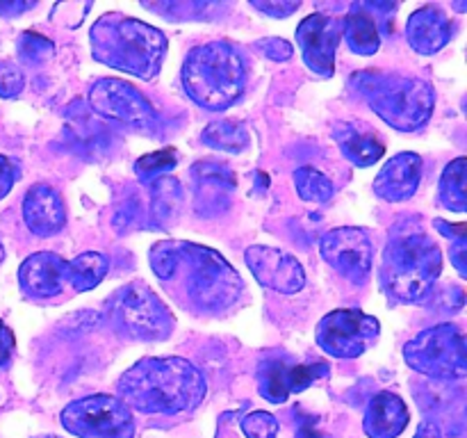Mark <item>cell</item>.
Wrapping results in <instances>:
<instances>
[{"mask_svg": "<svg viewBox=\"0 0 467 438\" xmlns=\"http://www.w3.org/2000/svg\"><path fill=\"white\" fill-rule=\"evenodd\" d=\"M12 347H14V338L9 336V331L3 327V322H0V360H5V356L9 354Z\"/></svg>", "mask_w": 467, "mask_h": 438, "instance_id": "cell-11", "label": "cell"}, {"mask_svg": "<svg viewBox=\"0 0 467 438\" xmlns=\"http://www.w3.org/2000/svg\"><path fill=\"white\" fill-rule=\"evenodd\" d=\"M26 217L27 224L32 228H39V224H44L41 231H53L62 224V208H59L57 196L50 190H44V187H35V190L27 194L26 203Z\"/></svg>", "mask_w": 467, "mask_h": 438, "instance_id": "cell-7", "label": "cell"}, {"mask_svg": "<svg viewBox=\"0 0 467 438\" xmlns=\"http://www.w3.org/2000/svg\"><path fill=\"white\" fill-rule=\"evenodd\" d=\"M415 438H441L438 436V432L433 427H429V424H424L422 429H420V433Z\"/></svg>", "mask_w": 467, "mask_h": 438, "instance_id": "cell-13", "label": "cell"}, {"mask_svg": "<svg viewBox=\"0 0 467 438\" xmlns=\"http://www.w3.org/2000/svg\"><path fill=\"white\" fill-rule=\"evenodd\" d=\"M406 422H409V411L400 397L383 392L374 400L365 420V429L372 438H395L406 427Z\"/></svg>", "mask_w": 467, "mask_h": 438, "instance_id": "cell-6", "label": "cell"}, {"mask_svg": "<svg viewBox=\"0 0 467 438\" xmlns=\"http://www.w3.org/2000/svg\"><path fill=\"white\" fill-rule=\"evenodd\" d=\"M331 27L333 23L327 21L324 16H310V21H306L299 27V41L308 50L310 62H313V57H327L328 67H333V46H336V39H327Z\"/></svg>", "mask_w": 467, "mask_h": 438, "instance_id": "cell-8", "label": "cell"}, {"mask_svg": "<svg viewBox=\"0 0 467 438\" xmlns=\"http://www.w3.org/2000/svg\"><path fill=\"white\" fill-rule=\"evenodd\" d=\"M246 260L255 269V276L267 286L283 290V283H285L287 290H296L304 283V272H301L299 263L292 256L281 254V251L251 249L246 254Z\"/></svg>", "mask_w": 467, "mask_h": 438, "instance_id": "cell-4", "label": "cell"}, {"mask_svg": "<svg viewBox=\"0 0 467 438\" xmlns=\"http://www.w3.org/2000/svg\"><path fill=\"white\" fill-rule=\"evenodd\" d=\"M365 319H368L365 315L349 313V310L328 315V318L324 319V324H319V342H324L331 354H360V351L365 349V336H368V333L379 336V324L365 328Z\"/></svg>", "mask_w": 467, "mask_h": 438, "instance_id": "cell-3", "label": "cell"}, {"mask_svg": "<svg viewBox=\"0 0 467 438\" xmlns=\"http://www.w3.org/2000/svg\"><path fill=\"white\" fill-rule=\"evenodd\" d=\"M62 422L80 438H132L135 432L126 406L103 395L68 406L62 413Z\"/></svg>", "mask_w": 467, "mask_h": 438, "instance_id": "cell-2", "label": "cell"}, {"mask_svg": "<svg viewBox=\"0 0 467 438\" xmlns=\"http://www.w3.org/2000/svg\"><path fill=\"white\" fill-rule=\"evenodd\" d=\"M244 432L249 438H276V422L267 413H254L244 420Z\"/></svg>", "mask_w": 467, "mask_h": 438, "instance_id": "cell-9", "label": "cell"}, {"mask_svg": "<svg viewBox=\"0 0 467 438\" xmlns=\"http://www.w3.org/2000/svg\"><path fill=\"white\" fill-rule=\"evenodd\" d=\"M173 151H162V153H150V155H144V158L140 160V167L141 169H155V167H169V164L173 162Z\"/></svg>", "mask_w": 467, "mask_h": 438, "instance_id": "cell-10", "label": "cell"}, {"mask_svg": "<svg viewBox=\"0 0 467 438\" xmlns=\"http://www.w3.org/2000/svg\"><path fill=\"white\" fill-rule=\"evenodd\" d=\"M327 258L347 272H368L369 246L360 231H336L327 240Z\"/></svg>", "mask_w": 467, "mask_h": 438, "instance_id": "cell-5", "label": "cell"}, {"mask_svg": "<svg viewBox=\"0 0 467 438\" xmlns=\"http://www.w3.org/2000/svg\"><path fill=\"white\" fill-rule=\"evenodd\" d=\"M7 185H9V178H7V160L0 158V196L7 192Z\"/></svg>", "mask_w": 467, "mask_h": 438, "instance_id": "cell-12", "label": "cell"}, {"mask_svg": "<svg viewBox=\"0 0 467 438\" xmlns=\"http://www.w3.org/2000/svg\"><path fill=\"white\" fill-rule=\"evenodd\" d=\"M132 374H140V381H123L121 388L128 400L141 411L173 413L196 404L203 395L199 374L185 360H144L132 370Z\"/></svg>", "mask_w": 467, "mask_h": 438, "instance_id": "cell-1", "label": "cell"}]
</instances>
